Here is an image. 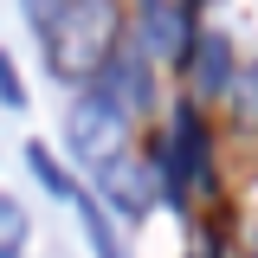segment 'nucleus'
Here are the masks:
<instances>
[{"mask_svg": "<svg viewBox=\"0 0 258 258\" xmlns=\"http://www.w3.org/2000/svg\"><path fill=\"white\" fill-rule=\"evenodd\" d=\"M116 32H123L116 0H71L58 20L45 26L58 78H97V71H103V58L116 52Z\"/></svg>", "mask_w": 258, "mask_h": 258, "instance_id": "1", "label": "nucleus"}, {"mask_svg": "<svg viewBox=\"0 0 258 258\" xmlns=\"http://www.w3.org/2000/svg\"><path fill=\"white\" fill-rule=\"evenodd\" d=\"M123 136H129V116L110 103V97H84L71 116H64V142H71V155L103 168L110 155H123Z\"/></svg>", "mask_w": 258, "mask_h": 258, "instance_id": "2", "label": "nucleus"}, {"mask_svg": "<svg viewBox=\"0 0 258 258\" xmlns=\"http://www.w3.org/2000/svg\"><path fill=\"white\" fill-rule=\"evenodd\" d=\"M97 84H103L97 97H110L123 116H136L149 103V64H142V52H110L103 71H97Z\"/></svg>", "mask_w": 258, "mask_h": 258, "instance_id": "3", "label": "nucleus"}, {"mask_svg": "<svg viewBox=\"0 0 258 258\" xmlns=\"http://www.w3.org/2000/svg\"><path fill=\"white\" fill-rule=\"evenodd\" d=\"M136 39H142L149 58H187V26H181V13L168 0H142L136 7Z\"/></svg>", "mask_w": 258, "mask_h": 258, "instance_id": "4", "label": "nucleus"}, {"mask_svg": "<svg viewBox=\"0 0 258 258\" xmlns=\"http://www.w3.org/2000/svg\"><path fill=\"white\" fill-rule=\"evenodd\" d=\"M97 174H103V194H110V207H116L123 220H142V213H149V200H155V181H149V168H142V161L110 155Z\"/></svg>", "mask_w": 258, "mask_h": 258, "instance_id": "5", "label": "nucleus"}, {"mask_svg": "<svg viewBox=\"0 0 258 258\" xmlns=\"http://www.w3.org/2000/svg\"><path fill=\"white\" fill-rule=\"evenodd\" d=\"M194 168H200V123H194V110H181V116H174V161H168V187L187 194Z\"/></svg>", "mask_w": 258, "mask_h": 258, "instance_id": "6", "label": "nucleus"}, {"mask_svg": "<svg viewBox=\"0 0 258 258\" xmlns=\"http://www.w3.org/2000/svg\"><path fill=\"white\" fill-rule=\"evenodd\" d=\"M71 207H78V226H84V239H91L97 258H123V252H116V232H110V226H103V213H97V200L71 194Z\"/></svg>", "mask_w": 258, "mask_h": 258, "instance_id": "7", "label": "nucleus"}, {"mask_svg": "<svg viewBox=\"0 0 258 258\" xmlns=\"http://www.w3.org/2000/svg\"><path fill=\"white\" fill-rule=\"evenodd\" d=\"M26 252V213L0 194V258H20Z\"/></svg>", "mask_w": 258, "mask_h": 258, "instance_id": "8", "label": "nucleus"}, {"mask_svg": "<svg viewBox=\"0 0 258 258\" xmlns=\"http://www.w3.org/2000/svg\"><path fill=\"white\" fill-rule=\"evenodd\" d=\"M26 161H32V168H39V181H45V187H52V194H71V181H64V174H58V161L45 155V149H26Z\"/></svg>", "mask_w": 258, "mask_h": 258, "instance_id": "9", "label": "nucleus"}, {"mask_svg": "<svg viewBox=\"0 0 258 258\" xmlns=\"http://www.w3.org/2000/svg\"><path fill=\"white\" fill-rule=\"evenodd\" d=\"M0 103L7 110H26V91H20V78H13V58L0 52Z\"/></svg>", "mask_w": 258, "mask_h": 258, "instance_id": "10", "label": "nucleus"}, {"mask_svg": "<svg viewBox=\"0 0 258 258\" xmlns=\"http://www.w3.org/2000/svg\"><path fill=\"white\" fill-rule=\"evenodd\" d=\"M64 7H71V0H20V13H26V20H32V26H39V32L52 26V20H58Z\"/></svg>", "mask_w": 258, "mask_h": 258, "instance_id": "11", "label": "nucleus"}, {"mask_svg": "<svg viewBox=\"0 0 258 258\" xmlns=\"http://www.w3.org/2000/svg\"><path fill=\"white\" fill-rule=\"evenodd\" d=\"M232 97H239V110H245V116L258 123V64L245 71V78H239V84H232Z\"/></svg>", "mask_w": 258, "mask_h": 258, "instance_id": "12", "label": "nucleus"}]
</instances>
